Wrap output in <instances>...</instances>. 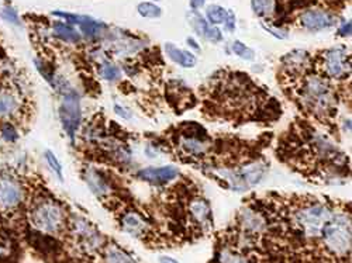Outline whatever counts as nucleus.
Instances as JSON below:
<instances>
[{"mask_svg":"<svg viewBox=\"0 0 352 263\" xmlns=\"http://www.w3.org/2000/svg\"><path fill=\"white\" fill-rule=\"evenodd\" d=\"M178 176V169L173 166H162V168H146L140 172V178L148 181L151 183L162 185Z\"/></svg>","mask_w":352,"mask_h":263,"instance_id":"9d476101","label":"nucleus"},{"mask_svg":"<svg viewBox=\"0 0 352 263\" xmlns=\"http://www.w3.org/2000/svg\"><path fill=\"white\" fill-rule=\"evenodd\" d=\"M123 229L133 237H142L146 232V224L137 213H127L122 218Z\"/></svg>","mask_w":352,"mask_h":263,"instance_id":"4468645a","label":"nucleus"},{"mask_svg":"<svg viewBox=\"0 0 352 263\" xmlns=\"http://www.w3.org/2000/svg\"><path fill=\"white\" fill-rule=\"evenodd\" d=\"M160 263H179V262L175 260L173 258H169V256H161Z\"/></svg>","mask_w":352,"mask_h":263,"instance_id":"2f4dec72","label":"nucleus"},{"mask_svg":"<svg viewBox=\"0 0 352 263\" xmlns=\"http://www.w3.org/2000/svg\"><path fill=\"white\" fill-rule=\"evenodd\" d=\"M27 189L19 174L12 169L0 170V213H16L25 201Z\"/></svg>","mask_w":352,"mask_h":263,"instance_id":"f03ea898","label":"nucleus"},{"mask_svg":"<svg viewBox=\"0 0 352 263\" xmlns=\"http://www.w3.org/2000/svg\"><path fill=\"white\" fill-rule=\"evenodd\" d=\"M114 110H116V113L117 114H119V115H122L123 117V119H130V117H131V114L130 113H127L126 111V108H123V107H120V106H114Z\"/></svg>","mask_w":352,"mask_h":263,"instance_id":"7c9ffc66","label":"nucleus"},{"mask_svg":"<svg viewBox=\"0 0 352 263\" xmlns=\"http://www.w3.org/2000/svg\"><path fill=\"white\" fill-rule=\"evenodd\" d=\"M72 232L87 251L96 249L100 244V233L83 218H75L72 222Z\"/></svg>","mask_w":352,"mask_h":263,"instance_id":"6e6552de","label":"nucleus"},{"mask_svg":"<svg viewBox=\"0 0 352 263\" xmlns=\"http://www.w3.org/2000/svg\"><path fill=\"white\" fill-rule=\"evenodd\" d=\"M276 0H252V9L258 16H271L275 12Z\"/></svg>","mask_w":352,"mask_h":263,"instance_id":"aec40b11","label":"nucleus"},{"mask_svg":"<svg viewBox=\"0 0 352 263\" xmlns=\"http://www.w3.org/2000/svg\"><path fill=\"white\" fill-rule=\"evenodd\" d=\"M241 225L247 232L258 233L265 228V221H263V218L259 214L254 213L252 210H244L241 213Z\"/></svg>","mask_w":352,"mask_h":263,"instance_id":"dca6fc26","label":"nucleus"},{"mask_svg":"<svg viewBox=\"0 0 352 263\" xmlns=\"http://www.w3.org/2000/svg\"><path fill=\"white\" fill-rule=\"evenodd\" d=\"M326 73L331 78H342L349 73L348 54L344 48H334L326 54L324 60Z\"/></svg>","mask_w":352,"mask_h":263,"instance_id":"1a4fd4ad","label":"nucleus"},{"mask_svg":"<svg viewBox=\"0 0 352 263\" xmlns=\"http://www.w3.org/2000/svg\"><path fill=\"white\" fill-rule=\"evenodd\" d=\"M0 19H2L5 23L19 27L21 25V17L17 12V9L9 3H6L5 6L0 8Z\"/></svg>","mask_w":352,"mask_h":263,"instance_id":"6ab92c4d","label":"nucleus"},{"mask_svg":"<svg viewBox=\"0 0 352 263\" xmlns=\"http://www.w3.org/2000/svg\"><path fill=\"white\" fill-rule=\"evenodd\" d=\"M227 16H228V13H227L223 8H220V6H210V8L208 9V17H209V20H210L212 23H214V24L226 23Z\"/></svg>","mask_w":352,"mask_h":263,"instance_id":"393cba45","label":"nucleus"},{"mask_svg":"<svg viewBox=\"0 0 352 263\" xmlns=\"http://www.w3.org/2000/svg\"><path fill=\"white\" fill-rule=\"evenodd\" d=\"M23 96L13 86H0V122H19L23 114Z\"/></svg>","mask_w":352,"mask_h":263,"instance_id":"423d86ee","label":"nucleus"},{"mask_svg":"<svg viewBox=\"0 0 352 263\" xmlns=\"http://www.w3.org/2000/svg\"><path fill=\"white\" fill-rule=\"evenodd\" d=\"M219 259H220V263H250L245 256H243L237 252H232L230 249L221 251Z\"/></svg>","mask_w":352,"mask_h":263,"instance_id":"b1692460","label":"nucleus"},{"mask_svg":"<svg viewBox=\"0 0 352 263\" xmlns=\"http://www.w3.org/2000/svg\"><path fill=\"white\" fill-rule=\"evenodd\" d=\"M349 32H351V23H348V25H345L344 28H341L340 34H341V36H346V34H349Z\"/></svg>","mask_w":352,"mask_h":263,"instance_id":"72a5a7b5","label":"nucleus"},{"mask_svg":"<svg viewBox=\"0 0 352 263\" xmlns=\"http://www.w3.org/2000/svg\"><path fill=\"white\" fill-rule=\"evenodd\" d=\"M190 214L193 216V218L200 222V224H206L209 222L210 218V207L206 201L203 200H195L190 203Z\"/></svg>","mask_w":352,"mask_h":263,"instance_id":"f3484780","label":"nucleus"},{"mask_svg":"<svg viewBox=\"0 0 352 263\" xmlns=\"http://www.w3.org/2000/svg\"><path fill=\"white\" fill-rule=\"evenodd\" d=\"M20 138L21 131L17 122H0V142L8 145V147H12V145H16L20 141Z\"/></svg>","mask_w":352,"mask_h":263,"instance_id":"ddd939ff","label":"nucleus"},{"mask_svg":"<svg viewBox=\"0 0 352 263\" xmlns=\"http://www.w3.org/2000/svg\"><path fill=\"white\" fill-rule=\"evenodd\" d=\"M331 220L330 211L320 204L309 206L298 213V222L307 237H317Z\"/></svg>","mask_w":352,"mask_h":263,"instance_id":"39448f33","label":"nucleus"},{"mask_svg":"<svg viewBox=\"0 0 352 263\" xmlns=\"http://www.w3.org/2000/svg\"><path fill=\"white\" fill-rule=\"evenodd\" d=\"M86 182L89 183L92 192H95L96 194H102L107 190V186L104 185V182L100 179L99 174L95 170H87L86 173Z\"/></svg>","mask_w":352,"mask_h":263,"instance_id":"412c9836","label":"nucleus"},{"mask_svg":"<svg viewBox=\"0 0 352 263\" xmlns=\"http://www.w3.org/2000/svg\"><path fill=\"white\" fill-rule=\"evenodd\" d=\"M100 73L106 80H116V79H119V76H120V69L113 64L106 62V64L102 65Z\"/></svg>","mask_w":352,"mask_h":263,"instance_id":"cd10ccee","label":"nucleus"},{"mask_svg":"<svg viewBox=\"0 0 352 263\" xmlns=\"http://www.w3.org/2000/svg\"><path fill=\"white\" fill-rule=\"evenodd\" d=\"M232 51H234V54H237L239 56H241L243 60H247V61L254 60V51L251 48L245 47L240 41H236V43L232 44Z\"/></svg>","mask_w":352,"mask_h":263,"instance_id":"bb28decb","label":"nucleus"},{"mask_svg":"<svg viewBox=\"0 0 352 263\" xmlns=\"http://www.w3.org/2000/svg\"><path fill=\"white\" fill-rule=\"evenodd\" d=\"M307 99L313 103V106L318 110H329L331 104V93L326 82L318 78H311L306 84Z\"/></svg>","mask_w":352,"mask_h":263,"instance_id":"0eeeda50","label":"nucleus"},{"mask_svg":"<svg viewBox=\"0 0 352 263\" xmlns=\"http://www.w3.org/2000/svg\"><path fill=\"white\" fill-rule=\"evenodd\" d=\"M204 5V0H190V6L193 8V9H199V8H201Z\"/></svg>","mask_w":352,"mask_h":263,"instance_id":"473e14b6","label":"nucleus"},{"mask_svg":"<svg viewBox=\"0 0 352 263\" xmlns=\"http://www.w3.org/2000/svg\"><path fill=\"white\" fill-rule=\"evenodd\" d=\"M28 220L37 232L58 233L65 227V213L61 204L51 197L36 198L28 209Z\"/></svg>","mask_w":352,"mask_h":263,"instance_id":"f257e3e1","label":"nucleus"},{"mask_svg":"<svg viewBox=\"0 0 352 263\" xmlns=\"http://www.w3.org/2000/svg\"><path fill=\"white\" fill-rule=\"evenodd\" d=\"M224 24L227 25L228 30H232L234 25H236V17H234V14H232V13H228L227 20H226V23H224Z\"/></svg>","mask_w":352,"mask_h":263,"instance_id":"c756f323","label":"nucleus"},{"mask_svg":"<svg viewBox=\"0 0 352 263\" xmlns=\"http://www.w3.org/2000/svg\"><path fill=\"white\" fill-rule=\"evenodd\" d=\"M138 13L142 16V17H150V19H155V17H160L162 14L161 9L154 5V3H141L138 6Z\"/></svg>","mask_w":352,"mask_h":263,"instance_id":"a878e982","label":"nucleus"},{"mask_svg":"<svg viewBox=\"0 0 352 263\" xmlns=\"http://www.w3.org/2000/svg\"><path fill=\"white\" fill-rule=\"evenodd\" d=\"M9 252H10L9 244H8L2 237H0V259L6 258V256L9 255Z\"/></svg>","mask_w":352,"mask_h":263,"instance_id":"c85d7f7f","label":"nucleus"},{"mask_svg":"<svg viewBox=\"0 0 352 263\" xmlns=\"http://www.w3.org/2000/svg\"><path fill=\"white\" fill-rule=\"evenodd\" d=\"M324 245L338 256H345L351 251V225L349 220L340 217L329 221L321 231Z\"/></svg>","mask_w":352,"mask_h":263,"instance_id":"20e7f679","label":"nucleus"},{"mask_svg":"<svg viewBox=\"0 0 352 263\" xmlns=\"http://www.w3.org/2000/svg\"><path fill=\"white\" fill-rule=\"evenodd\" d=\"M165 51L173 62L179 64L184 68H193L196 65V58L190 52L176 48L170 43L165 44Z\"/></svg>","mask_w":352,"mask_h":263,"instance_id":"2eb2a0df","label":"nucleus"},{"mask_svg":"<svg viewBox=\"0 0 352 263\" xmlns=\"http://www.w3.org/2000/svg\"><path fill=\"white\" fill-rule=\"evenodd\" d=\"M104 263H137V262L124 251L116 248V247H110L106 251Z\"/></svg>","mask_w":352,"mask_h":263,"instance_id":"a211bd4d","label":"nucleus"},{"mask_svg":"<svg viewBox=\"0 0 352 263\" xmlns=\"http://www.w3.org/2000/svg\"><path fill=\"white\" fill-rule=\"evenodd\" d=\"M58 91L61 92V103H60V120L67 133V135L74 139L80 123V102L75 91L71 87H65L64 80H55L54 84Z\"/></svg>","mask_w":352,"mask_h":263,"instance_id":"7ed1b4c3","label":"nucleus"},{"mask_svg":"<svg viewBox=\"0 0 352 263\" xmlns=\"http://www.w3.org/2000/svg\"><path fill=\"white\" fill-rule=\"evenodd\" d=\"M44 159H45L47 165L50 166V169L52 170V173L55 174V176L60 179V181H63V176H64V174H63V165H61L60 161H58L55 154L52 151H50V150H45L44 151Z\"/></svg>","mask_w":352,"mask_h":263,"instance_id":"4be33fe9","label":"nucleus"},{"mask_svg":"<svg viewBox=\"0 0 352 263\" xmlns=\"http://www.w3.org/2000/svg\"><path fill=\"white\" fill-rule=\"evenodd\" d=\"M334 23L333 16L320 10H307L302 14V24L309 30H322V28L331 27Z\"/></svg>","mask_w":352,"mask_h":263,"instance_id":"9b49d317","label":"nucleus"},{"mask_svg":"<svg viewBox=\"0 0 352 263\" xmlns=\"http://www.w3.org/2000/svg\"><path fill=\"white\" fill-rule=\"evenodd\" d=\"M182 147L188 154H196L200 155L204 151H206V145H204L201 141L195 139V138H185L182 141Z\"/></svg>","mask_w":352,"mask_h":263,"instance_id":"5701e85b","label":"nucleus"},{"mask_svg":"<svg viewBox=\"0 0 352 263\" xmlns=\"http://www.w3.org/2000/svg\"><path fill=\"white\" fill-rule=\"evenodd\" d=\"M51 34L54 37H56L58 40H61L64 43H69V44H78L80 43V33L75 28L68 24V23H63V21H55L51 25Z\"/></svg>","mask_w":352,"mask_h":263,"instance_id":"f8f14e48","label":"nucleus"}]
</instances>
